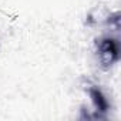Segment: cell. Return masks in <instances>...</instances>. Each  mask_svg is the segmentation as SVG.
<instances>
[{"label": "cell", "mask_w": 121, "mask_h": 121, "mask_svg": "<svg viewBox=\"0 0 121 121\" xmlns=\"http://www.w3.org/2000/svg\"><path fill=\"white\" fill-rule=\"evenodd\" d=\"M97 56L103 69H110L120 58V46L115 39L103 37L97 40Z\"/></svg>", "instance_id": "1"}, {"label": "cell", "mask_w": 121, "mask_h": 121, "mask_svg": "<svg viewBox=\"0 0 121 121\" xmlns=\"http://www.w3.org/2000/svg\"><path fill=\"white\" fill-rule=\"evenodd\" d=\"M88 94H90V98H91V101H93L95 110H97L98 112H101V114H105V112L108 111V107H110V105H108L107 98L103 95V93H101L98 88L91 87V88L88 90Z\"/></svg>", "instance_id": "2"}]
</instances>
